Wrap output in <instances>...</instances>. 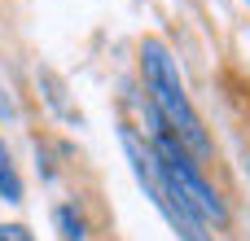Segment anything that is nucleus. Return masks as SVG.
Instances as JSON below:
<instances>
[{
  "instance_id": "1",
  "label": "nucleus",
  "mask_w": 250,
  "mask_h": 241,
  "mask_svg": "<svg viewBox=\"0 0 250 241\" xmlns=\"http://www.w3.org/2000/svg\"><path fill=\"white\" fill-rule=\"evenodd\" d=\"M141 79L149 88V105L158 114V123L180 141V149L198 162H211V136L202 127V114L193 110L189 92H185V79H180V66L171 57V48L163 40H141Z\"/></svg>"
},
{
  "instance_id": "2",
  "label": "nucleus",
  "mask_w": 250,
  "mask_h": 241,
  "mask_svg": "<svg viewBox=\"0 0 250 241\" xmlns=\"http://www.w3.org/2000/svg\"><path fill=\"white\" fill-rule=\"evenodd\" d=\"M149 149H154V158H158V167H163V176H167V184L180 193V202L193 211V220L211 233V228H229V206H224V198L207 184V176L198 171V162L180 149V141L158 123V114H154V127H149Z\"/></svg>"
},
{
  "instance_id": "3",
  "label": "nucleus",
  "mask_w": 250,
  "mask_h": 241,
  "mask_svg": "<svg viewBox=\"0 0 250 241\" xmlns=\"http://www.w3.org/2000/svg\"><path fill=\"white\" fill-rule=\"evenodd\" d=\"M119 145H123V154H127V162H132V176L141 180V189L149 193V202L158 206V215L176 228V237L180 241H215V233H207V228L193 220V211L180 202V193L167 184V176H163V167H158L149 141H141L132 127H119Z\"/></svg>"
},
{
  "instance_id": "4",
  "label": "nucleus",
  "mask_w": 250,
  "mask_h": 241,
  "mask_svg": "<svg viewBox=\"0 0 250 241\" xmlns=\"http://www.w3.org/2000/svg\"><path fill=\"white\" fill-rule=\"evenodd\" d=\"M0 198H4L9 206H18V202H22V180H18V167H13V158H9V149H4V141H0Z\"/></svg>"
},
{
  "instance_id": "5",
  "label": "nucleus",
  "mask_w": 250,
  "mask_h": 241,
  "mask_svg": "<svg viewBox=\"0 0 250 241\" xmlns=\"http://www.w3.org/2000/svg\"><path fill=\"white\" fill-rule=\"evenodd\" d=\"M57 228H62V241H88V224L75 206H57Z\"/></svg>"
},
{
  "instance_id": "6",
  "label": "nucleus",
  "mask_w": 250,
  "mask_h": 241,
  "mask_svg": "<svg viewBox=\"0 0 250 241\" xmlns=\"http://www.w3.org/2000/svg\"><path fill=\"white\" fill-rule=\"evenodd\" d=\"M0 241H35L22 224H0Z\"/></svg>"
}]
</instances>
